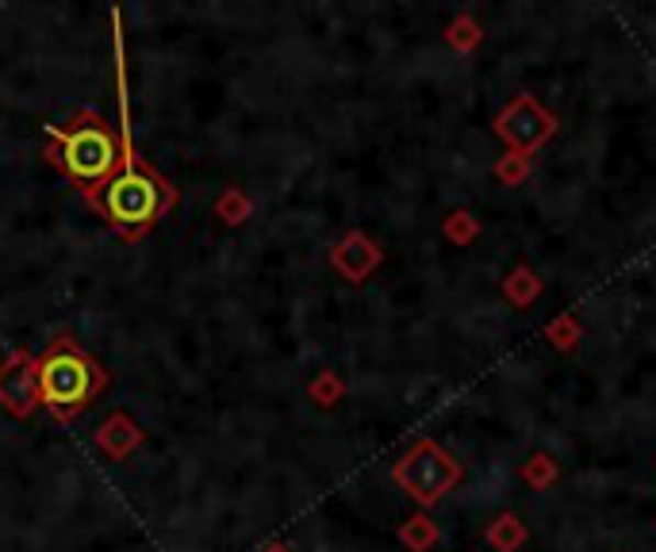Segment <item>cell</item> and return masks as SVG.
<instances>
[{"label":"cell","mask_w":656,"mask_h":552,"mask_svg":"<svg viewBox=\"0 0 656 552\" xmlns=\"http://www.w3.org/2000/svg\"><path fill=\"white\" fill-rule=\"evenodd\" d=\"M491 131L499 135V143L514 154H537L553 135H557V115L542 104L537 97L530 92H519L514 100H507L503 108L496 112V123Z\"/></svg>","instance_id":"cell-5"},{"label":"cell","mask_w":656,"mask_h":552,"mask_svg":"<svg viewBox=\"0 0 656 552\" xmlns=\"http://www.w3.org/2000/svg\"><path fill=\"white\" fill-rule=\"evenodd\" d=\"M542 338L549 341L557 353H576V349H580V341H583V326H580V318H576V315L560 311V315H553L549 323H545Z\"/></svg>","instance_id":"cell-9"},{"label":"cell","mask_w":656,"mask_h":552,"mask_svg":"<svg viewBox=\"0 0 656 552\" xmlns=\"http://www.w3.org/2000/svg\"><path fill=\"white\" fill-rule=\"evenodd\" d=\"M166 184L151 173H138V169H123V173L108 177L104 189L97 192V207L123 230L154 223L166 207Z\"/></svg>","instance_id":"cell-1"},{"label":"cell","mask_w":656,"mask_h":552,"mask_svg":"<svg viewBox=\"0 0 656 552\" xmlns=\"http://www.w3.org/2000/svg\"><path fill=\"white\" fill-rule=\"evenodd\" d=\"M522 480H526V487H534V492H549L560 480V464L553 461L545 449H537V453H530L526 461H522Z\"/></svg>","instance_id":"cell-11"},{"label":"cell","mask_w":656,"mask_h":552,"mask_svg":"<svg viewBox=\"0 0 656 552\" xmlns=\"http://www.w3.org/2000/svg\"><path fill=\"white\" fill-rule=\"evenodd\" d=\"M38 395L54 415H74L77 407L92 399L97 392V372L77 349L54 346L51 353L38 361Z\"/></svg>","instance_id":"cell-2"},{"label":"cell","mask_w":656,"mask_h":552,"mask_svg":"<svg viewBox=\"0 0 656 552\" xmlns=\"http://www.w3.org/2000/svg\"><path fill=\"white\" fill-rule=\"evenodd\" d=\"M120 161V146H115L112 131L100 120H81L62 135V166L74 181L100 184Z\"/></svg>","instance_id":"cell-4"},{"label":"cell","mask_w":656,"mask_h":552,"mask_svg":"<svg viewBox=\"0 0 656 552\" xmlns=\"http://www.w3.org/2000/svg\"><path fill=\"white\" fill-rule=\"evenodd\" d=\"M445 43H449L457 54H472L476 46L483 43V27H480V20H476L472 12L453 15V23H449V27H445Z\"/></svg>","instance_id":"cell-10"},{"label":"cell","mask_w":656,"mask_h":552,"mask_svg":"<svg viewBox=\"0 0 656 552\" xmlns=\"http://www.w3.org/2000/svg\"><path fill=\"white\" fill-rule=\"evenodd\" d=\"M530 541V530L526 522H522L519 515H511V510H503V515L491 518L488 526V545L491 552H519L522 545Z\"/></svg>","instance_id":"cell-8"},{"label":"cell","mask_w":656,"mask_h":552,"mask_svg":"<svg viewBox=\"0 0 656 552\" xmlns=\"http://www.w3.org/2000/svg\"><path fill=\"white\" fill-rule=\"evenodd\" d=\"M460 476H465L460 461L449 449L437 446V441H419V446L396 464V484H400L419 507L442 503L445 495L460 484Z\"/></svg>","instance_id":"cell-3"},{"label":"cell","mask_w":656,"mask_h":552,"mask_svg":"<svg viewBox=\"0 0 656 552\" xmlns=\"http://www.w3.org/2000/svg\"><path fill=\"white\" fill-rule=\"evenodd\" d=\"M530 169H534V161H530L526 154L507 150V154H499V158H496V166H491V173H496V181H499V184H507V189H519V184H526V181H530Z\"/></svg>","instance_id":"cell-12"},{"label":"cell","mask_w":656,"mask_h":552,"mask_svg":"<svg viewBox=\"0 0 656 552\" xmlns=\"http://www.w3.org/2000/svg\"><path fill=\"white\" fill-rule=\"evenodd\" d=\"M400 538H403V545H408L411 552H426L431 545H437V526L431 522L426 515H415V518H408V526L400 530Z\"/></svg>","instance_id":"cell-13"},{"label":"cell","mask_w":656,"mask_h":552,"mask_svg":"<svg viewBox=\"0 0 656 552\" xmlns=\"http://www.w3.org/2000/svg\"><path fill=\"white\" fill-rule=\"evenodd\" d=\"M377 261H380V250L365 235H349L346 243L338 246V254H334V266H338L349 280H362Z\"/></svg>","instance_id":"cell-7"},{"label":"cell","mask_w":656,"mask_h":552,"mask_svg":"<svg viewBox=\"0 0 656 552\" xmlns=\"http://www.w3.org/2000/svg\"><path fill=\"white\" fill-rule=\"evenodd\" d=\"M442 230L453 246H472L476 238H480V219H476L472 212H453L449 219L442 223Z\"/></svg>","instance_id":"cell-14"},{"label":"cell","mask_w":656,"mask_h":552,"mask_svg":"<svg viewBox=\"0 0 656 552\" xmlns=\"http://www.w3.org/2000/svg\"><path fill=\"white\" fill-rule=\"evenodd\" d=\"M542 292H545L542 277H537V269H530L526 261H519L503 280V300L511 303L514 311H530L537 300H542Z\"/></svg>","instance_id":"cell-6"}]
</instances>
